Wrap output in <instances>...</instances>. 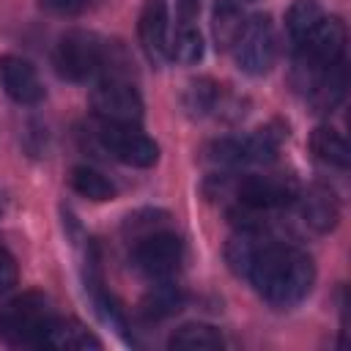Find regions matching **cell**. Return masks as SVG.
Masks as SVG:
<instances>
[{
  "mask_svg": "<svg viewBox=\"0 0 351 351\" xmlns=\"http://www.w3.org/2000/svg\"><path fill=\"white\" fill-rule=\"evenodd\" d=\"M247 280L271 307L291 310L302 299H307L315 282V266L313 258L296 247L263 241V247L258 250L250 266Z\"/></svg>",
  "mask_w": 351,
  "mask_h": 351,
  "instance_id": "6da1fadb",
  "label": "cell"
},
{
  "mask_svg": "<svg viewBox=\"0 0 351 351\" xmlns=\"http://www.w3.org/2000/svg\"><path fill=\"white\" fill-rule=\"evenodd\" d=\"M52 318V304L44 293H19L0 307V337L11 346H38Z\"/></svg>",
  "mask_w": 351,
  "mask_h": 351,
  "instance_id": "7a4b0ae2",
  "label": "cell"
},
{
  "mask_svg": "<svg viewBox=\"0 0 351 351\" xmlns=\"http://www.w3.org/2000/svg\"><path fill=\"white\" fill-rule=\"evenodd\" d=\"M233 55H236V66L250 77H261L274 66L277 33H274V22L269 14L247 16V22L233 44Z\"/></svg>",
  "mask_w": 351,
  "mask_h": 351,
  "instance_id": "3957f363",
  "label": "cell"
},
{
  "mask_svg": "<svg viewBox=\"0 0 351 351\" xmlns=\"http://www.w3.org/2000/svg\"><path fill=\"white\" fill-rule=\"evenodd\" d=\"M104 55H107L104 44L93 33L71 30V33L60 36V41L55 47V55H52V63H55V69L63 80L82 82V80L93 77L96 71H101Z\"/></svg>",
  "mask_w": 351,
  "mask_h": 351,
  "instance_id": "277c9868",
  "label": "cell"
},
{
  "mask_svg": "<svg viewBox=\"0 0 351 351\" xmlns=\"http://www.w3.org/2000/svg\"><path fill=\"white\" fill-rule=\"evenodd\" d=\"M90 107L101 123L137 126L143 118V99L137 88L121 77L101 80L90 93Z\"/></svg>",
  "mask_w": 351,
  "mask_h": 351,
  "instance_id": "5b68a950",
  "label": "cell"
},
{
  "mask_svg": "<svg viewBox=\"0 0 351 351\" xmlns=\"http://www.w3.org/2000/svg\"><path fill=\"white\" fill-rule=\"evenodd\" d=\"M181 258H184L181 239L167 230H154V233L143 236L132 250V266L154 282L170 280L178 271Z\"/></svg>",
  "mask_w": 351,
  "mask_h": 351,
  "instance_id": "8992f818",
  "label": "cell"
},
{
  "mask_svg": "<svg viewBox=\"0 0 351 351\" xmlns=\"http://www.w3.org/2000/svg\"><path fill=\"white\" fill-rule=\"evenodd\" d=\"M99 143L112 159L132 165V167H151L159 159V145L148 134H143L137 126L101 123Z\"/></svg>",
  "mask_w": 351,
  "mask_h": 351,
  "instance_id": "52a82bcc",
  "label": "cell"
},
{
  "mask_svg": "<svg viewBox=\"0 0 351 351\" xmlns=\"http://www.w3.org/2000/svg\"><path fill=\"white\" fill-rule=\"evenodd\" d=\"M299 184L291 176H247L236 184V200L247 211H271L296 200Z\"/></svg>",
  "mask_w": 351,
  "mask_h": 351,
  "instance_id": "ba28073f",
  "label": "cell"
},
{
  "mask_svg": "<svg viewBox=\"0 0 351 351\" xmlns=\"http://www.w3.org/2000/svg\"><path fill=\"white\" fill-rule=\"evenodd\" d=\"M299 47V55L302 60L318 66V69H329L335 63L343 60V52H346V25L337 19V16H324L318 22V27L302 41L296 44Z\"/></svg>",
  "mask_w": 351,
  "mask_h": 351,
  "instance_id": "9c48e42d",
  "label": "cell"
},
{
  "mask_svg": "<svg viewBox=\"0 0 351 351\" xmlns=\"http://www.w3.org/2000/svg\"><path fill=\"white\" fill-rule=\"evenodd\" d=\"M0 82L16 104H38L44 99V85L38 80L36 66L19 55L0 58Z\"/></svg>",
  "mask_w": 351,
  "mask_h": 351,
  "instance_id": "30bf717a",
  "label": "cell"
},
{
  "mask_svg": "<svg viewBox=\"0 0 351 351\" xmlns=\"http://www.w3.org/2000/svg\"><path fill=\"white\" fill-rule=\"evenodd\" d=\"M299 203V214L304 219V225L315 233H329L337 219H340V203L337 195L326 186V184H313L304 192L296 195Z\"/></svg>",
  "mask_w": 351,
  "mask_h": 351,
  "instance_id": "8fae6325",
  "label": "cell"
},
{
  "mask_svg": "<svg viewBox=\"0 0 351 351\" xmlns=\"http://www.w3.org/2000/svg\"><path fill=\"white\" fill-rule=\"evenodd\" d=\"M137 36L148 60L162 63L167 58V3L145 0L137 19Z\"/></svg>",
  "mask_w": 351,
  "mask_h": 351,
  "instance_id": "7c38bea8",
  "label": "cell"
},
{
  "mask_svg": "<svg viewBox=\"0 0 351 351\" xmlns=\"http://www.w3.org/2000/svg\"><path fill=\"white\" fill-rule=\"evenodd\" d=\"M38 348L52 351H85V348H101V340L77 318H52Z\"/></svg>",
  "mask_w": 351,
  "mask_h": 351,
  "instance_id": "4fadbf2b",
  "label": "cell"
},
{
  "mask_svg": "<svg viewBox=\"0 0 351 351\" xmlns=\"http://www.w3.org/2000/svg\"><path fill=\"white\" fill-rule=\"evenodd\" d=\"M247 16L241 8V0H217L214 5V16H211V33L219 49H228L236 44L241 27H244Z\"/></svg>",
  "mask_w": 351,
  "mask_h": 351,
  "instance_id": "5bb4252c",
  "label": "cell"
},
{
  "mask_svg": "<svg viewBox=\"0 0 351 351\" xmlns=\"http://www.w3.org/2000/svg\"><path fill=\"white\" fill-rule=\"evenodd\" d=\"M285 140V129L280 123H269L261 126L258 132H252L250 137H241V148H244V165H263L271 162L280 151Z\"/></svg>",
  "mask_w": 351,
  "mask_h": 351,
  "instance_id": "9a60e30c",
  "label": "cell"
},
{
  "mask_svg": "<svg viewBox=\"0 0 351 351\" xmlns=\"http://www.w3.org/2000/svg\"><path fill=\"white\" fill-rule=\"evenodd\" d=\"M310 148L321 162H326L332 167L346 170L351 162V151H348L346 137L340 132H335L332 126H315L310 134Z\"/></svg>",
  "mask_w": 351,
  "mask_h": 351,
  "instance_id": "2e32d148",
  "label": "cell"
},
{
  "mask_svg": "<svg viewBox=\"0 0 351 351\" xmlns=\"http://www.w3.org/2000/svg\"><path fill=\"white\" fill-rule=\"evenodd\" d=\"M184 304V293L170 282V280H159L143 299L140 304V313L148 318V321H159V318H167L173 313H178Z\"/></svg>",
  "mask_w": 351,
  "mask_h": 351,
  "instance_id": "e0dca14e",
  "label": "cell"
},
{
  "mask_svg": "<svg viewBox=\"0 0 351 351\" xmlns=\"http://www.w3.org/2000/svg\"><path fill=\"white\" fill-rule=\"evenodd\" d=\"M167 346L178 348V351H214V348H222L225 340L208 324H184L181 329H176L170 335Z\"/></svg>",
  "mask_w": 351,
  "mask_h": 351,
  "instance_id": "ac0fdd59",
  "label": "cell"
},
{
  "mask_svg": "<svg viewBox=\"0 0 351 351\" xmlns=\"http://www.w3.org/2000/svg\"><path fill=\"white\" fill-rule=\"evenodd\" d=\"M326 14L315 0H293L285 11V27H288V36L293 38V44H302L318 27V22Z\"/></svg>",
  "mask_w": 351,
  "mask_h": 351,
  "instance_id": "d6986e66",
  "label": "cell"
},
{
  "mask_svg": "<svg viewBox=\"0 0 351 351\" xmlns=\"http://www.w3.org/2000/svg\"><path fill=\"white\" fill-rule=\"evenodd\" d=\"M69 184L74 192H80L88 200H112L115 197V184L104 173L85 167V165H80L69 173Z\"/></svg>",
  "mask_w": 351,
  "mask_h": 351,
  "instance_id": "ffe728a7",
  "label": "cell"
},
{
  "mask_svg": "<svg viewBox=\"0 0 351 351\" xmlns=\"http://www.w3.org/2000/svg\"><path fill=\"white\" fill-rule=\"evenodd\" d=\"M219 99H222V90L214 80L208 77H200V80H192L184 90V107L192 112V115H206L211 110L219 107Z\"/></svg>",
  "mask_w": 351,
  "mask_h": 351,
  "instance_id": "44dd1931",
  "label": "cell"
},
{
  "mask_svg": "<svg viewBox=\"0 0 351 351\" xmlns=\"http://www.w3.org/2000/svg\"><path fill=\"white\" fill-rule=\"evenodd\" d=\"M167 58L184 63V66H192L203 58V38L200 33L192 27V25H184L173 41H167Z\"/></svg>",
  "mask_w": 351,
  "mask_h": 351,
  "instance_id": "7402d4cb",
  "label": "cell"
},
{
  "mask_svg": "<svg viewBox=\"0 0 351 351\" xmlns=\"http://www.w3.org/2000/svg\"><path fill=\"white\" fill-rule=\"evenodd\" d=\"M16 277H19V271H16V261H14V255H11L8 250L0 247V293L11 291V288L16 285Z\"/></svg>",
  "mask_w": 351,
  "mask_h": 351,
  "instance_id": "603a6c76",
  "label": "cell"
},
{
  "mask_svg": "<svg viewBox=\"0 0 351 351\" xmlns=\"http://www.w3.org/2000/svg\"><path fill=\"white\" fill-rule=\"evenodd\" d=\"M47 11H52V14H60V16H74V14H80L85 5H88V0H38Z\"/></svg>",
  "mask_w": 351,
  "mask_h": 351,
  "instance_id": "cb8c5ba5",
  "label": "cell"
},
{
  "mask_svg": "<svg viewBox=\"0 0 351 351\" xmlns=\"http://www.w3.org/2000/svg\"><path fill=\"white\" fill-rule=\"evenodd\" d=\"M178 11H181L184 25H189L200 11V0H178Z\"/></svg>",
  "mask_w": 351,
  "mask_h": 351,
  "instance_id": "d4e9b609",
  "label": "cell"
},
{
  "mask_svg": "<svg viewBox=\"0 0 351 351\" xmlns=\"http://www.w3.org/2000/svg\"><path fill=\"white\" fill-rule=\"evenodd\" d=\"M0 214H3V197H0Z\"/></svg>",
  "mask_w": 351,
  "mask_h": 351,
  "instance_id": "484cf974",
  "label": "cell"
}]
</instances>
